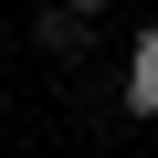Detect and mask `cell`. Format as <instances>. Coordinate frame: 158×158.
Wrapping results in <instances>:
<instances>
[{
    "label": "cell",
    "instance_id": "obj_4",
    "mask_svg": "<svg viewBox=\"0 0 158 158\" xmlns=\"http://www.w3.org/2000/svg\"><path fill=\"white\" fill-rule=\"evenodd\" d=\"M0 74H11V32H0Z\"/></svg>",
    "mask_w": 158,
    "mask_h": 158
},
{
    "label": "cell",
    "instance_id": "obj_3",
    "mask_svg": "<svg viewBox=\"0 0 158 158\" xmlns=\"http://www.w3.org/2000/svg\"><path fill=\"white\" fill-rule=\"evenodd\" d=\"M53 11H74V21H106V11H116V0H53Z\"/></svg>",
    "mask_w": 158,
    "mask_h": 158
},
{
    "label": "cell",
    "instance_id": "obj_2",
    "mask_svg": "<svg viewBox=\"0 0 158 158\" xmlns=\"http://www.w3.org/2000/svg\"><path fill=\"white\" fill-rule=\"evenodd\" d=\"M127 116H137V127H158V21L127 42Z\"/></svg>",
    "mask_w": 158,
    "mask_h": 158
},
{
    "label": "cell",
    "instance_id": "obj_1",
    "mask_svg": "<svg viewBox=\"0 0 158 158\" xmlns=\"http://www.w3.org/2000/svg\"><path fill=\"white\" fill-rule=\"evenodd\" d=\"M32 42L74 74V63H95V21H74V11H53V0H32Z\"/></svg>",
    "mask_w": 158,
    "mask_h": 158
}]
</instances>
